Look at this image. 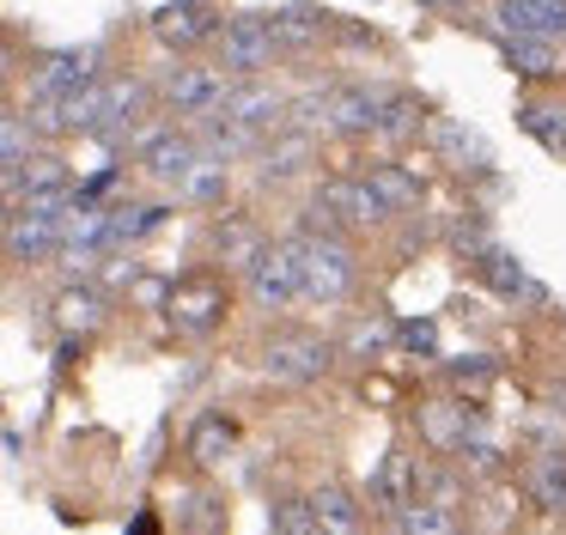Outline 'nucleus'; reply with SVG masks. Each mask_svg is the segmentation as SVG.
<instances>
[{
	"label": "nucleus",
	"instance_id": "nucleus-1",
	"mask_svg": "<svg viewBox=\"0 0 566 535\" xmlns=\"http://www.w3.org/2000/svg\"><path fill=\"white\" fill-rule=\"evenodd\" d=\"M140 97H147V92H140V80H98L92 92L74 97V109H67V128H86V134L116 140V134H128Z\"/></svg>",
	"mask_w": 566,
	"mask_h": 535
},
{
	"label": "nucleus",
	"instance_id": "nucleus-2",
	"mask_svg": "<svg viewBox=\"0 0 566 535\" xmlns=\"http://www.w3.org/2000/svg\"><path fill=\"white\" fill-rule=\"evenodd\" d=\"M213 43H220L226 73H256V67H269V61L286 49L281 31H274V19H262V12H238V19H226Z\"/></svg>",
	"mask_w": 566,
	"mask_h": 535
},
{
	"label": "nucleus",
	"instance_id": "nucleus-3",
	"mask_svg": "<svg viewBox=\"0 0 566 535\" xmlns=\"http://www.w3.org/2000/svg\"><path fill=\"white\" fill-rule=\"evenodd\" d=\"M298 262H305V298L342 304L354 292V255L342 250V238H298Z\"/></svg>",
	"mask_w": 566,
	"mask_h": 535
},
{
	"label": "nucleus",
	"instance_id": "nucleus-4",
	"mask_svg": "<svg viewBox=\"0 0 566 535\" xmlns=\"http://www.w3.org/2000/svg\"><path fill=\"white\" fill-rule=\"evenodd\" d=\"M232 73L226 67H177L171 80H165V104L177 109V116H226V104H232Z\"/></svg>",
	"mask_w": 566,
	"mask_h": 535
},
{
	"label": "nucleus",
	"instance_id": "nucleus-5",
	"mask_svg": "<svg viewBox=\"0 0 566 535\" xmlns=\"http://www.w3.org/2000/svg\"><path fill=\"white\" fill-rule=\"evenodd\" d=\"M250 298L256 304H293L305 298V262H298V243H262V255L250 262Z\"/></svg>",
	"mask_w": 566,
	"mask_h": 535
},
{
	"label": "nucleus",
	"instance_id": "nucleus-6",
	"mask_svg": "<svg viewBox=\"0 0 566 535\" xmlns=\"http://www.w3.org/2000/svg\"><path fill=\"white\" fill-rule=\"evenodd\" d=\"M98 49H62V55H50L38 67V80H31V97H50V104H67L74 109L80 92H92L98 85Z\"/></svg>",
	"mask_w": 566,
	"mask_h": 535
},
{
	"label": "nucleus",
	"instance_id": "nucleus-7",
	"mask_svg": "<svg viewBox=\"0 0 566 535\" xmlns=\"http://www.w3.org/2000/svg\"><path fill=\"white\" fill-rule=\"evenodd\" d=\"M262 371L281 377V384H311V377L329 371V340H323V335H305V328H293V335H274L269 347H262Z\"/></svg>",
	"mask_w": 566,
	"mask_h": 535
},
{
	"label": "nucleus",
	"instance_id": "nucleus-8",
	"mask_svg": "<svg viewBox=\"0 0 566 535\" xmlns=\"http://www.w3.org/2000/svg\"><path fill=\"white\" fill-rule=\"evenodd\" d=\"M201 146L189 140V134H165V128H153V134H140V165H147V177L153 182H171V189H184L189 182V170L201 165Z\"/></svg>",
	"mask_w": 566,
	"mask_h": 535
},
{
	"label": "nucleus",
	"instance_id": "nucleus-9",
	"mask_svg": "<svg viewBox=\"0 0 566 535\" xmlns=\"http://www.w3.org/2000/svg\"><path fill=\"white\" fill-rule=\"evenodd\" d=\"M420 486H427V469H420L408 450H384L378 474H371V493H378V505L396 511V517H408V511L420 505Z\"/></svg>",
	"mask_w": 566,
	"mask_h": 535
},
{
	"label": "nucleus",
	"instance_id": "nucleus-10",
	"mask_svg": "<svg viewBox=\"0 0 566 535\" xmlns=\"http://www.w3.org/2000/svg\"><path fill=\"white\" fill-rule=\"evenodd\" d=\"M62 231H67V219L13 207V219H7V250H13V262H38V255L62 250Z\"/></svg>",
	"mask_w": 566,
	"mask_h": 535
},
{
	"label": "nucleus",
	"instance_id": "nucleus-11",
	"mask_svg": "<svg viewBox=\"0 0 566 535\" xmlns=\"http://www.w3.org/2000/svg\"><path fill=\"white\" fill-rule=\"evenodd\" d=\"M493 19H500L505 36H542V43H554L566 31V0H500Z\"/></svg>",
	"mask_w": 566,
	"mask_h": 535
},
{
	"label": "nucleus",
	"instance_id": "nucleus-12",
	"mask_svg": "<svg viewBox=\"0 0 566 535\" xmlns=\"http://www.w3.org/2000/svg\"><path fill=\"white\" fill-rule=\"evenodd\" d=\"M293 116V97H281V92H269V85H244V92H232V104H226V122H238L244 134H269V128H281V122Z\"/></svg>",
	"mask_w": 566,
	"mask_h": 535
},
{
	"label": "nucleus",
	"instance_id": "nucleus-13",
	"mask_svg": "<svg viewBox=\"0 0 566 535\" xmlns=\"http://www.w3.org/2000/svg\"><path fill=\"white\" fill-rule=\"evenodd\" d=\"M208 31H213L208 0H171V7L153 12V36H159L165 49H196Z\"/></svg>",
	"mask_w": 566,
	"mask_h": 535
},
{
	"label": "nucleus",
	"instance_id": "nucleus-14",
	"mask_svg": "<svg viewBox=\"0 0 566 535\" xmlns=\"http://www.w3.org/2000/svg\"><path fill=\"white\" fill-rule=\"evenodd\" d=\"M311 517H317V535H366V511L347 486H311Z\"/></svg>",
	"mask_w": 566,
	"mask_h": 535
},
{
	"label": "nucleus",
	"instance_id": "nucleus-15",
	"mask_svg": "<svg viewBox=\"0 0 566 535\" xmlns=\"http://www.w3.org/2000/svg\"><path fill=\"white\" fill-rule=\"evenodd\" d=\"M220 311H226V286H220V280H208V274H201V280H184V286L171 292L177 328H196V335H201V328L220 323Z\"/></svg>",
	"mask_w": 566,
	"mask_h": 535
},
{
	"label": "nucleus",
	"instance_id": "nucleus-16",
	"mask_svg": "<svg viewBox=\"0 0 566 535\" xmlns=\"http://www.w3.org/2000/svg\"><path fill=\"white\" fill-rule=\"evenodd\" d=\"M359 182L384 201V213H415V207L427 201V182H420L415 170H402V165H371Z\"/></svg>",
	"mask_w": 566,
	"mask_h": 535
},
{
	"label": "nucleus",
	"instance_id": "nucleus-17",
	"mask_svg": "<svg viewBox=\"0 0 566 535\" xmlns=\"http://www.w3.org/2000/svg\"><path fill=\"white\" fill-rule=\"evenodd\" d=\"M475 274L488 280L493 292H505V298H517V292H524V298H542L536 280L524 274V262H517L512 250H500V243H481V250H475Z\"/></svg>",
	"mask_w": 566,
	"mask_h": 535
},
{
	"label": "nucleus",
	"instance_id": "nucleus-18",
	"mask_svg": "<svg viewBox=\"0 0 566 535\" xmlns=\"http://www.w3.org/2000/svg\"><path fill=\"white\" fill-rule=\"evenodd\" d=\"M469 432H475V426H469L463 401H427V408H420V438H427L432 450H463Z\"/></svg>",
	"mask_w": 566,
	"mask_h": 535
},
{
	"label": "nucleus",
	"instance_id": "nucleus-19",
	"mask_svg": "<svg viewBox=\"0 0 566 535\" xmlns=\"http://www.w3.org/2000/svg\"><path fill=\"white\" fill-rule=\"evenodd\" d=\"M432 146H439L444 158H451V165H469V170H488V140H481L475 128H463V122L457 116H439L432 122Z\"/></svg>",
	"mask_w": 566,
	"mask_h": 535
},
{
	"label": "nucleus",
	"instance_id": "nucleus-20",
	"mask_svg": "<svg viewBox=\"0 0 566 535\" xmlns=\"http://www.w3.org/2000/svg\"><path fill=\"white\" fill-rule=\"evenodd\" d=\"M530 499H536L548 517H566V450H542L530 462Z\"/></svg>",
	"mask_w": 566,
	"mask_h": 535
},
{
	"label": "nucleus",
	"instance_id": "nucleus-21",
	"mask_svg": "<svg viewBox=\"0 0 566 535\" xmlns=\"http://www.w3.org/2000/svg\"><path fill=\"white\" fill-rule=\"evenodd\" d=\"M232 444H238V426L226 420V413H201L196 432H189V457H196L201 469H220V462L232 457Z\"/></svg>",
	"mask_w": 566,
	"mask_h": 535
},
{
	"label": "nucleus",
	"instance_id": "nucleus-22",
	"mask_svg": "<svg viewBox=\"0 0 566 535\" xmlns=\"http://www.w3.org/2000/svg\"><path fill=\"white\" fill-rule=\"evenodd\" d=\"M378 116H384V97L371 92H335L329 104V128L342 134H378Z\"/></svg>",
	"mask_w": 566,
	"mask_h": 535
},
{
	"label": "nucleus",
	"instance_id": "nucleus-23",
	"mask_svg": "<svg viewBox=\"0 0 566 535\" xmlns=\"http://www.w3.org/2000/svg\"><path fill=\"white\" fill-rule=\"evenodd\" d=\"M323 201L342 213V225H378V219H384V201L366 189V182H329Z\"/></svg>",
	"mask_w": 566,
	"mask_h": 535
},
{
	"label": "nucleus",
	"instance_id": "nucleus-24",
	"mask_svg": "<svg viewBox=\"0 0 566 535\" xmlns=\"http://www.w3.org/2000/svg\"><path fill=\"white\" fill-rule=\"evenodd\" d=\"M55 323L67 328V335H86V328L104 323V292L98 286H67L62 298H55Z\"/></svg>",
	"mask_w": 566,
	"mask_h": 535
},
{
	"label": "nucleus",
	"instance_id": "nucleus-25",
	"mask_svg": "<svg viewBox=\"0 0 566 535\" xmlns=\"http://www.w3.org/2000/svg\"><path fill=\"white\" fill-rule=\"evenodd\" d=\"M274 31H281L286 49H311L323 36V7H311V0H286V7H274Z\"/></svg>",
	"mask_w": 566,
	"mask_h": 535
},
{
	"label": "nucleus",
	"instance_id": "nucleus-26",
	"mask_svg": "<svg viewBox=\"0 0 566 535\" xmlns=\"http://www.w3.org/2000/svg\"><path fill=\"white\" fill-rule=\"evenodd\" d=\"M517 128L536 134L548 153L566 158V104H524V109H517Z\"/></svg>",
	"mask_w": 566,
	"mask_h": 535
},
{
	"label": "nucleus",
	"instance_id": "nucleus-27",
	"mask_svg": "<svg viewBox=\"0 0 566 535\" xmlns=\"http://www.w3.org/2000/svg\"><path fill=\"white\" fill-rule=\"evenodd\" d=\"M505 61H512L517 73H554L560 61H554V43H542V36H505Z\"/></svg>",
	"mask_w": 566,
	"mask_h": 535
},
{
	"label": "nucleus",
	"instance_id": "nucleus-28",
	"mask_svg": "<svg viewBox=\"0 0 566 535\" xmlns=\"http://www.w3.org/2000/svg\"><path fill=\"white\" fill-rule=\"evenodd\" d=\"M402 535H457V511L439 505V499H420L402 517Z\"/></svg>",
	"mask_w": 566,
	"mask_h": 535
},
{
	"label": "nucleus",
	"instance_id": "nucleus-29",
	"mask_svg": "<svg viewBox=\"0 0 566 535\" xmlns=\"http://www.w3.org/2000/svg\"><path fill=\"white\" fill-rule=\"evenodd\" d=\"M0 158H7V177L31 165V128L19 109H7V122H0Z\"/></svg>",
	"mask_w": 566,
	"mask_h": 535
},
{
	"label": "nucleus",
	"instance_id": "nucleus-30",
	"mask_svg": "<svg viewBox=\"0 0 566 535\" xmlns=\"http://www.w3.org/2000/svg\"><path fill=\"white\" fill-rule=\"evenodd\" d=\"M274 535H317V517H311V499H274Z\"/></svg>",
	"mask_w": 566,
	"mask_h": 535
},
{
	"label": "nucleus",
	"instance_id": "nucleus-31",
	"mask_svg": "<svg viewBox=\"0 0 566 535\" xmlns=\"http://www.w3.org/2000/svg\"><path fill=\"white\" fill-rule=\"evenodd\" d=\"M415 128H420V97H415V92H396V97H384L378 134H415Z\"/></svg>",
	"mask_w": 566,
	"mask_h": 535
},
{
	"label": "nucleus",
	"instance_id": "nucleus-32",
	"mask_svg": "<svg viewBox=\"0 0 566 535\" xmlns=\"http://www.w3.org/2000/svg\"><path fill=\"white\" fill-rule=\"evenodd\" d=\"M177 195H189V201H220V195H226V165H220V158H201Z\"/></svg>",
	"mask_w": 566,
	"mask_h": 535
},
{
	"label": "nucleus",
	"instance_id": "nucleus-33",
	"mask_svg": "<svg viewBox=\"0 0 566 535\" xmlns=\"http://www.w3.org/2000/svg\"><path fill=\"white\" fill-rule=\"evenodd\" d=\"M311 165V153H305V140H298V134H293V140H281V146H269V153H262V177H274V182H281V177H293V170H305Z\"/></svg>",
	"mask_w": 566,
	"mask_h": 535
},
{
	"label": "nucleus",
	"instance_id": "nucleus-34",
	"mask_svg": "<svg viewBox=\"0 0 566 535\" xmlns=\"http://www.w3.org/2000/svg\"><path fill=\"white\" fill-rule=\"evenodd\" d=\"M396 347L432 353V347H439V323H432V316H420V323H396Z\"/></svg>",
	"mask_w": 566,
	"mask_h": 535
},
{
	"label": "nucleus",
	"instance_id": "nucleus-35",
	"mask_svg": "<svg viewBox=\"0 0 566 535\" xmlns=\"http://www.w3.org/2000/svg\"><path fill=\"white\" fill-rule=\"evenodd\" d=\"M329 104H335V92H305V97H293V122H298V128H317V122H329Z\"/></svg>",
	"mask_w": 566,
	"mask_h": 535
},
{
	"label": "nucleus",
	"instance_id": "nucleus-36",
	"mask_svg": "<svg viewBox=\"0 0 566 535\" xmlns=\"http://www.w3.org/2000/svg\"><path fill=\"white\" fill-rule=\"evenodd\" d=\"M384 340H396V328H384V323H354L347 328V353H378Z\"/></svg>",
	"mask_w": 566,
	"mask_h": 535
},
{
	"label": "nucleus",
	"instance_id": "nucleus-37",
	"mask_svg": "<svg viewBox=\"0 0 566 535\" xmlns=\"http://www.w3.org/2000/svg\"><path fill=\"white\" fill-rule=\"evenodd\" d=\"M451 377H463V384H469V377H475V384H488L493 359H488V353H475V359H451Z\"/></svg>",
	"mask_w": 566,
	"mask_h": 535
},
{
	"label": "nucleus",
	"instance_id": "nucleus-38",
	"mask_svg": "<svg viewBox=\"0 0 566 535\" xmlns=\"http://www.w3.org/2000/svg\"><path fill=\"white\" fill-rule=\"evenodd\" d=\"M128 535H159V517H153V511H140L135 529H128Z\"/></svg>",
	"mask_w": 566,
	"mask_h": 535
},
{
	"label": "nucleus",
	"instance_id": "nucleus-39",
	"mask_svg": "<svg viewBox=\"0 0 566 535\" xmlns=\"http://www.w3.org/2000/svg\"><path fill=\"white\" fill-rule=\"evenodd\" d=\"M554 413H560V420H566V384L554 389Z\"/></svg>",
	"mask_w": 566,
	"mask_h": 535
}]
</instances>
